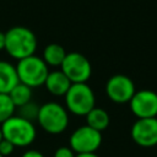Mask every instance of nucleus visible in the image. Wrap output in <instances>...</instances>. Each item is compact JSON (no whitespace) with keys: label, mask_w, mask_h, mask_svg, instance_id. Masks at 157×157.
I'll return each mask as SVG.
<instances>
[{"label":"nucleus","mask_w":157,"mask_h":157,"mask_svg":"<svg viewBox=\"0 0 157 157\" xmlns=\"http://www.w3.org/2000/svg\"><path fill=\"white\" fill-rule=\"evenodd\" d=\"M37 49V37L27 27L15 26L5 32V50L17 60L33 55Z\"/></svg>","instance_id":"obj_1"},{"label":"nucleus","mask_w":157,"mask_h":157,"mask_svg":"<svg viewBox=\"0 0 157 157\" xmlns=\"http://www.w3.org/2000/svg\"><path fill=\"white\" fill-rule=\"evenodd\" d=\"M2 137L12 142L16 147L29 146L37 136V130L33 121L20 115H12L1 125Z\"/></svg>","instance_id":"obj_2"},{"label":"nucleus","mask_w":157,"mask_h":157,"mask_svg":"<svg viewBox=\"0 0 157 157\" xmlns=\"http://www.w3.org/2000/svg\"><path fill=\"white\" fill-rule=\"evenodd\" d=\"M16 71L18 81L31 88L44 85L47 76L49 74L48 65L44 63L42 58L34 54L18 60L16 65Z\"/></svg>","instance_id":"obj_3"},{"label":"nucleus","mask_w":157,"mask_h":157,"mask_svg":"<svg viewBox=\"0 0 157 157\" xmlns=\"http://www.w3.org/2000/svg\"><path fill=\"white\" fill-rule=\"evenodd\" d=\"M37 121L43 130L49 134H61L69 125L67 109L58 102H48L39 105Z\"/></svg>","instance_id":"obj_4"},{"label":"nucleus","mask_w":157,"mask_h":157,"mask_svg":"<svg viewBox=\"0 0 157 157\" xmlns=\"http://www.w3.org/2000/svg\"><path fill=\"white\" fill-rule=\"evenodd\" d=\"M64 97L66 109L75 115L83 117L96 107L94 92L87 85V82L71 83Z\"/></svg>","instance_id":"obj_5"},{"label":"nucleus","mask_w":157,"mask_h":157,"mask_svg":"<svg viewBox=\"0 0 157 157\" xmlns=\"http://www.w3.org/2000/svg\"><path fill=\"white\" fill-rule=\"evenodd\" d=\"M60 70L66 75L71 83L87 82L92 74V66L90 60L81 53L71 52L67 53Z\"/></svg>","instance_id":"obj_6"},{"label":"nucleus","mask_w":157,"mask_h":157,"mask_svg":"<svg viewBox=\"0 0 157 157\" xmlns=\"http://www.w3.org/2000/svg\"><path fill=\"white\" fill-rule=\"evenodd\" d=\"M102 144V132L90 128L88 125L78 126L70 135L69 147L76 153L96 152Z\"/></svg>","instance_id":"obj_7"},{"label":"nucleus","mask_w":157,"mask_h":157,"mask_svg":"<svg viewBox=\"0 0 157 157\" xmlns=\"http://www.w3.org/2000/svg\"><path fill=\"white\" fill-rule=\"evenodd\" d=\"M135 92V83L129 76L123 74L110 76L105 83V93L114 103H129Z\"/></svg>","instance_id":"obj_8"},{"label":"nucleus","mask_w":157,"mask_h":157,"mask_svg":"<svg viewBox=\"0 0 157 157\" xmlns=\"http://www.w3.org/2000/svg\"><path fill=\"white\" fill-rule=\"evenodd\" d=\"M132 114L137 118H156L157 117V93L152 90L136 91L129 102Z\"/></svg>","instance_id":"obj_9"},{"label":"nucleus","mask_w":157,"mask_h":157,"mask_svg":"<svg viewBox=\"0 0 157 157\" xmlns=\"http://www.w3.org/2000/svg\"><path fill=\"white\" fill-rule=\"evenodd\" d=\"M131 139L141 147H153L157 145V117L137 119L131 126Z\"/></svg>","instance_id":"obj_10"},{"label":"nucleus","mask_w":157,"mask_h":157,"mask_svg":"<svg viewBox=\"0 0 157 157\" xmlns=\"http://www.w3.org/2000/svg\"><path fill=\"white\" fill-rule=\"evenodd\" d=\"M44 86L49 93L60 97V96H65V93L71 86V81L66 77V75L61 70H54L52 72L49 71Z\"/></svg>","instance_id":"obj_11"},{"label":"nucleus","mask_w":157,"mask_h":157,"mask_svg":"<svg viewBox=\"0 0 157 157\" xmlns=\"http://www.w3.org/2000/svg\"><path fill=\"white\" fill-rule=\"evenodd\" d=\"M18 82L16 66L9 61L0 60V93H9Z\"/></svg>","instance_id":"obj_12"},{"label":"nucleus","mask_w":157,"mask_h":157,"mask_svg":"<svg viewBox=\"0 0 157 157\" xmlns=\"http://www.w3.org/2000/svg\"><path fill=\"white\" fill-rule=\"evenodd\" d=\"M85 117H86V121H87L86 125H88L90 128H92L99 132L105 130L109 125V121H110L109 114L104 109L97 108V107L92 108Z\"/></svg>","instance_id":"obj_13"},{"label":"nucleus","mask_w":157,"mask_h":157,"mask_svg":"<svg viewBox=\"0 0 157 157\" xmlns=\"http://www.w3.org/2000/svg\"><path fill=\"white\" fill-rule=\"evenodd\" d=\"M66 54L67 53L65 52L63 45L58 43H50L44 48L42 59L48 66H61Z\"/></svg>","instance_id":"obj_14"},{"label":"nucleus","mask_w":157,"mask_h":157,"mask_svg":"<svg viewBox=\"0 0 157 157\" xmlns=\"http://www.w3.org/2000/svg\"><path fill=\"white\" fill-rule=\"evenodd\" d=\"M7 94L10 96V98L16 108H20L32 101V88L21 82H18Z\"/></svg>","instance_id":"obj_15"},{"label":"nucleus","mask_w":157,"mask_h":157,"mask_svg":"<svg viewBox=\"0 0 157 157\" xmlns=\"http://www.w3.org/2000/svg\"><path fill=\"white\" fill-rule=\"evenodd\" d=\"M15 104L7 93H0V125L15 115Z\"/></svg>","instance_id":"obj_16"},{"label":"nucleus","mask_w":157,"mask_h":157,"mask_svg":"<svg viewBox=\"0 0 157 157\" xmlns=\"http://www.w3.org/2000/svg\"><path fill=\"white\" fill-rule=\"evenodd\" d=\"M38 110H39V105L36 104V103H33V102L31 101V102H28V103H26L25 105H22V107L18 108V112H20L18 115L22 117V118H25V119H27V120L33 121L34 119L37 120Z\"/></svg>","instance_id":"obj_17"},{"label":"nucleus","mask_w":157,"mask_h":157,"mask_svg":"<svg viewBox=\"0 0 157 157\" xmlns=\"http://www.w3.org/2000/svg\"><path fill=\"white\" fill-rule=\"evenodd\" d=\"M15 147L16 146L12 142H10L9 140L2 137V140L0 141V155L2 157H7V156L12 155V152L15 151Z\"/></svg>","instance_id":"obj_18"},{"label":"nucleus","mask_w":157,"mask_h":157,"mask_svg":"<svg viewBox=\"0 0 157 157\" xmlns=\"http://www.w3.org/2000/svg\"><path fill=\"white\" fill-rule=\"evenodd\" d=\"M53 157H76V153L69 146H61L55 150Z\"/></svg>","instance_id":"obj_19"},{"label":"nucleus","mask_w":157,"mask_h":157,"mask_svg":"<svg viewBox=\"0 0 157 157\" xmlns=\"http://www.w3.org/2000/svg\"><path fill=\"white\" fill-rule=\"evenodd\" d=\"M21 157H44V156L39 151H37V150H28Z\"/></svg>","instance_id":"obj_20"},{"label":"nucleus","mask_w":157,"mask_h":157,"mask_svg":"<svg viewBox=\"0 0 157 157\" xmlns=\"http://www.w3.org/2000/svg\"><path fill=\"white\" fill-rule=\"evenodd\" d=\"M5 49V33L0 31V50Z\"/></svg>","instance_id":"obj_21"},{"label":"nucleus","mask_w":157,"mask_h":157,"mask_svg":"<svg viewBox=\"0 0 157 157\" xmlns=\"http://www.w3.org/2000/svg\"><path fill=\"white\" fill-rule=\"evenodd\" d=\"M76 157H99L96 152H91V153H78L76 155Z\"/></svg>","instance_id":"obj_22"},{"label":"nucleus","mask_w":157,"mask_h":157,"mask_svg":"<svg viewBox=\"0 0 157 157\" xmlns=\"http://www.w3.org/2000/svg\"><path fill=\"white\" fill-rule=\"evenodd\" d=\"M2 140V131H1V126H0V141Z\"/></svg>","instance_id":"obj_23"},{"label":"nucleus","mask_w":157,"mask_h":157,"mask_svg":"<svg viewBox=\"0 0 157 157\" xmlns=\"http://www.w3.org/2000/svg\"><path fill=\"white\" fill-rule=\"evenodd\" d=\"M0 157H2V156H1V155H0Z\"/></svg>","instance_id":"obj_24"}]
</instances>
